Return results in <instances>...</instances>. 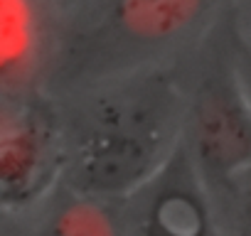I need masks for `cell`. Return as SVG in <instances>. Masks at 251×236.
I'll return each instance as SVG.
<instances>
[{
  "instance_id": "obj_1",
  "label": "cell",
  "mask_w": 251,
  "mask_h": 236,
  "mask_svg": "<svg viewBox=\"0 0 251 236\" xmlns=\"http://www.w3.org/2000/svg\"><path fill=\"white\" fill-rule=\"evenodd\" d=\"M187 98L165 79H136L89 98L62 123V187L121 204L148 185L185 141Z\"/></svg>"
},
{
  "instance_id": "obj_2",
  "label": "cell",
  "mask_w": 251,
  "mask_h": 236,
  "mask_svg": "<svg viewBox=\"0 0 251 236\" xmlns=\"http://www.w3.org/2000/svg\"><path fill=\"white\" fill-rule=\"evenodd\" d=\"M116 209L121 236H226L212 187L185 141L148 185Z\"/></svg>"
},
{
  "instance_id": "obj_3",
  "label": "cell",
  "mask_w": 251,
  "mask_h": 236,
  "mask_svg": "<svg viewBox=\"0 0 251 236\" xmlns=\"http://www.w3.org/2000/svg\"><path fill=\"white\" fill-rule=\"evenodd\" d=\"M185 145L209 187L251 167V96L241 79L207 81L187 98Z\"/></svg>"
},
{
  "instance_id": "obj_4",
  "label": "cell",
  "mask_w": 251,
  "mask_h": 236,
  "mask_svg": "<svg viewBox=\"0 0 251 236\" xmlns=\"http://www.w3.org/2000/svg\"><path fill=\"white\" fill-rule=\"evenodd\" d=\"M62 121L42 108H23L3 131L0 194L5 209H30L62 187Z\"/></svg>"
},
{
  "instance_id": "obj_5",
  "label": "cell",
  "mask_w": 251,
  "mask_h": 236,
  "mask_svg": "<svg viewBox=\"0 0 251 236\" xmlns=\"http://www.w3.org/2000/svg\"><path fill=\"white\" fill-rule=\"evenodd\" d=\"M30 236H121L118 209L59 187Z\"/></svg>"
},
{
  "instance_id": "obj_6",
  "label": "cell",
  "mask_w": 251,
  "mask_h": 236,
  "mask_svg": "<svg viewBox=\"0 0 251 236\" xmlns=\"http://www.w3.org/2000/svg\"><path fill=\"white\" fill-rule=\"evenodd\" d=\"M226 236H251V167L212 187Z\"/></svg>"
},
{
  "instance_id": "obj_7",
  "label": "cell",
  "mask_w": 251,
  "mask_h": 236,
  "mask_svg": "<svg viewBox=\"0 0 251 236\" xmlns=\"http://www.w3.org/2000/svg\"><path fill=\"white\" fill-rule=\"evenodd\" d=\"M246 91H249V89H246ZM249 96H251V91H249Z\"/></svg>"
}]
</instances>
